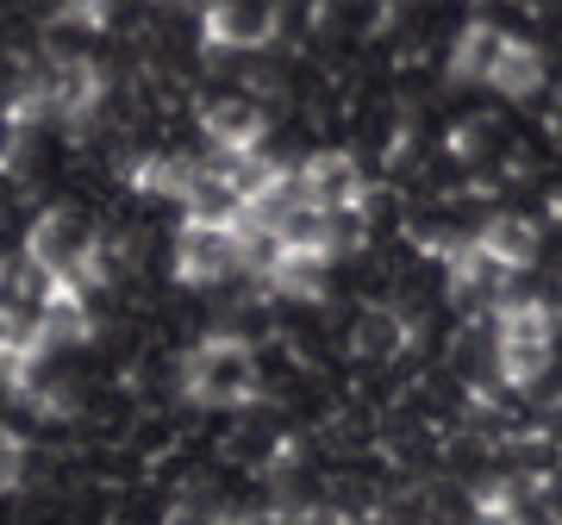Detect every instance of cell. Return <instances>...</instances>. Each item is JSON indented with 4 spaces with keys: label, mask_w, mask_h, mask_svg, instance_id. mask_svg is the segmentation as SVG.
<instances>
[{
    "label": "cell",
    "mask_w": 562,
    "mask_h": 525,
    "mask_svg": "<svg viewBox=\"0 0 562 525\" xmlns=\"http://www.w3.org/2000/svg\"><path fill=\"white\" fill-rule=\"evenodd\" d=\"M201 132L213 150H257L262 132H269V113L250 94H220V101L201 107Z\"/></svg>",
    "instance_id": "ba28073f"
},
{
    "label": "cell",
    "mask_w": 562,
    "mask_h": 525,
    "mask_svg": "<svg viewBox=\"0 0 562 525\" xmlns=\"http://www.w3.org/2000/svg\"><path fill=\"white\" fill-rule=\"evenodd\" d=\"M38 364H44V338H38V325L32 320H7L0 325V388L7 394H32V382H38Z\"/></svg>",
    "instance_id": "7c38bea8"
},
{
    "label": "cell",
    "mask_w": 562,
    "mask_h": 525,
    "mask_svg": "<svg viewBox=\"0 0 562 525\" xmlns=\"http://www.w3.org/2000/svg\"><path fill=\"white\" fill-rule=\"evenodd\" d=\"M25 262L38 269V276H69V282H94V269H101V244L94 232L76 220V213H44L32 225V238H25Z\"/></svg>",
    "instance_id": "277c9868"
},
{
    "label": "cell",
    "mask_w": 562,
    "mask_h": 525,
    "mask_svg": "<svg viewBox=\"0 0 562 525\" xmlns=\"http://www.w3.org/2000/svg\"><path fill=\"white\" fill-rule=\"evenodd\" d=\"M38 81H44V107H50L63 125H81L94 107H101V94H106L101 69H94L88 57H57Z\"/></svg>",
    "instance_id": "52a82bcc"
},
{
    "label": "cell",
    "mask_w": 562,
    "mask_h": 525,
    "mask_svg": "<svg viewBox=\"0 0 562 525\" xmlns=\"http://www.w3.org/2000/svg\"><path fill=\"white\" fill-rule=\"evenodd\" d=\"M25 482V438L0 425V494H13Z\"/></svg>",
    "instance_id": "e0dca14e"
},
{
    "label": "cell",
    "mask_w": 562,
    "mask_h": 525,
    "mask_svg": "<svg viewBox=\"0 0 562 525\" xmlns=\"http://www.w3.org/2000/svg\"><path fill=\"white\" fill-rule=\"evenodd\" d=\"M550 357H557V313L543 301L506 294L501 313H494V369H501V382L506 388H538Z\"/></svg>",
    "instance_id": "6da1fadb"
},
{
    "label": "cell",
    "mask_w": 562,
    "mask_h": 525,
    "mask_svg": "<svg viewBox=\"0 0 562 525\" xmlns=\"http://www.w3.org/2000/svg\"><path fill=\"white\" fill-rule=\"evenodd\" d=\"M350 344H357V357H369V364H387L394 350L406 344V325L401 313H387V306H375V313H362L357 332H350Z\"/></svg>",
    "instance_id": "5bb4252c"
},
{
    "label": "cell",
    "mask_w": 562,
    "mask_h": 525,
    "mask_svg": "<svg viewBox=\"0 0 562 525\" xmlns=\"http://www.w3.org/2000/svg\"><path fill=\"white\" fill-rule=\"evenodd\" d=\"M482 88H494L501 101H531V94L543 88V51L525 44V38H513V32H501V51H494V63H487Z\"/></svg>",
    "instance_id": "9c48e42d"
},
{
    "label": "cell",
    "mask_w": 562,
    "mask_h": 525,
    "mask_svg": "<svg viewBox=\"0 0 562 525\" xmlns=\"http://www.w3.org/2000/svg\"><path fill=\"white\" fill-rule=\"evenodd\" d=\"M238 232H244V213H225V220L188 213L176 232V282L213 288L225 276H238Z\"/></svg>",
    "instance_id": "3957f363"
},
{
    "label": "cell",
    "mask_w": 562,
    "mask_h": 525,
    "mask_svg": "<svg viewBox=\"0 0 562 525\" xmlns=\"http://www.w3.org/2000/svg\"><path fill=\"white\" fill-rule=\"evenodd\" d=\"M494 51H501V32L494 25H462L457 44H450V81H487Z\"/></svg>",
    "instance_id": "4fadbf2b"
},
{
    "label": "cell",
    "mask_w": 562,
    "mask_h": 525,
    "mask_svg": "<svg viewBox=\"0 0 562 525\" xmlns=\"http://www.w3.org/2000/svg\"><path fill=\"white\" fill-rule=\"evenodd\" d=\"M57 20L81 25V32H101V25L113 20V0H57Z\"/></svg>",
    "instance_id": "2e32d148"
},
{
    "label": "cell",
    "mask_w": 562,
    "mask_h": 525,
    "mask_svg": "<svg viewBox=\"0 0 562 525\" xmlns=\"http://www.w3.org/2000/svg\"><path fill=\"white\" fill-rule=\"evenodd\" d=\"M201 32L220 51H262L281 32V7L276 0H206Z\"/></svg>",
    "instance_id": "8992f818"
},
{
    "label": "cell",
    "mask_w": 562,
    "mask_h": 525,
    "mask_svg": "<svg viewBox=\"0 0 562 525\" xmlns=\"http://www.w3.org/2000/svg\"><path fill=\"white\" fill-rule=\"evenodd\" d=\"M294 182L313 206L325 213H362L369 206V182H362V163L350 150H313V157L294 169Z\"/></svg>",
    "instance_id": "5b68a950"
},
{
    "label": "cell",
    "mask_w": 562,
    "mask_h": 525,
    "mask_svg": "<svg viewBox=\"0 0 562 525\" xmlns=\"http://www.w3.org/2000/svg\"><path fill=\"white\" fill-rule=\"evenodd\" d=\"M475 244H482L487 262H494V269H506V276L538 262V225L525 220V213H494V220L475 232Z\"/></svg>",
    "instance_id": "8fae6325"
},
{
    "label": "cell",
    "mask_w": 562,
    "mask_h": 525,
    "mask_svg": "<svg viewBox=\"0 0 562 525\" xmlns=\"http://www.w3.org/2000/svg\"><path fill=\"white\" fill-rule=\"evenodd\" d=\"M162 525H213V520H206L201 506H176V513H169Z\"/></svg>",
    "instance_id": "ac0fdd59"
},
{
    "label": "cell",
    "mask_w": 562,
    "mask_h": 525,
    "mask_svg": "<svg viewBox=\"0 0 562 525\" xmlns=\"http://www.w3.org/2000/svg\"><path fill=\"white\" fill-rule=\"evenodd\" d=\"M188 176H194V163H188V157H144L138 169H132V188L181 206V194H188Z\"/></svg>",
    "instance_id": "9a60e30c"
},
{
    "label": "cell",
    "mask_w": 562,
    "mask_h": 525,
    "mask_svg": "<svg viewBox=\"0 0 562 525\" xmlns=\"http://www.w3.org/2000/svg\"><path fill=\"white\" fill-rule=\"evenodd\" d=\"M181 394L194 406H244L257 394V357L244 338H201L181 364Z\"/></svg>",
    "instance_id": "7a4b0ae2"
},
{
    "label": "cell",
    "mask_w": 562,
    "mask_h": 525,
    "mask_svg": "<svg viewBox=\"0 0 562 525\" xmlns=\"http://www.w3.org/2000/svg\"><path fill=\"white\" fill-rule=\"evenodd\" d=\"M325 276H331V257L325 250H281L276 244V257H269V269H262L257 282L269 294H281V301H319Z\"/></svg>",
    "instance_id": "30bf717a"
}]
</instances>
